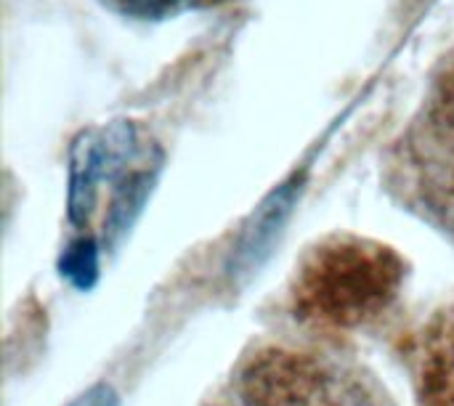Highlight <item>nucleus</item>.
Returning <instances> with one entry per match:
<instances>
[{
	"label": "nucleus",
	"instance_id": "f257e3e1",
	"mask_svg": "<svg viewBox=\"0 0 454 406\" xmlns=\"http://www.w3.org/2000/svg\"><path fill=\"white\" fill-rule=\"evenodd\" d=\"M250 406H370L354 386L309 364L282 367L250 380Z\"/></svg>",
	"mask_w": 454,
	"mask_h": 406
},
{
	"label": "nucleus",
	"instance_id": "f03ea898",
	"mask_svg": "<svg viewBox=\"0 0 454 406\" xmlns=\"http://www.w3.org/2000/svg\"><path fill=\"white\" fill-rule=\"evenodd\" d=\"M64 274L77 285V287H88L96 279L98 271V250L93 239H80L77 245H72L64 255L61 263Z\"/></svg>",
	"mask_w": 454,
	"mask_h": 406
},
{
	"label": "nucleus",
	"instance_id": "7ed1b4c3",
	"mask_svg": "<svg viewBox=\"0 0 454 406\" xmlns=\"http://www.w3.org/2000/svg\"><path fill=\"white\" fill-rule=\"evenodd\" d=\"M112 3L122 13H130L138 19H162L184 8H202V5H215L223 0H112Z\"/></svg>",
	"mask_w": 454,
	"mask_h": 406
},
{
	"label": "nucleus",
	"instance_id": "20e7f679",
	"mask_svg": "<svg viewBox=\"0 0 454 406\" xmlns=\"http://www.w3.org/2000/svg\"><path fill=\"white\" fill-rule=\"evenodd\" d=\"M69 406H117V394L109 386H96Z\"/></svg>",
	"mask_w": 454,
	"mask_h": 406
}]
</instances>
